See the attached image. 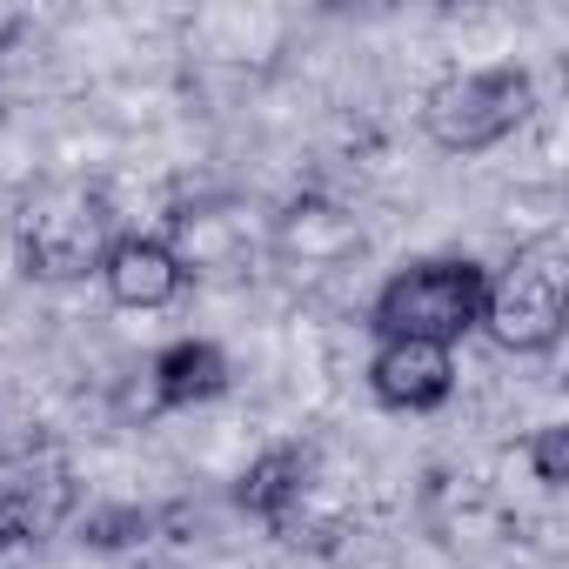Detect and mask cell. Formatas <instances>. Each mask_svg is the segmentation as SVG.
<instances>
[{
	"mask_svg": "<svg viewBox=\"0 0 569 569\" xmlns=\"http://www.w3.org/2000/svg\"><path fill=\"white\" fill-rule=\"evenodd\" d=\"M482 289H489V268L469 254H422L409 268H396L382 289L369 296L362 329L376 342H436L456 349L462 336L482 329Z\"/></svg>",
	"mask_w": 569,
	"mask_h": 569,
	"instance_id": "obj_1",
	"label": "cell"
},
{
	"mask_svg": "<svg viewBox=\"0 0 569 569\" xmlns=\"http://www.w3.org/2000/svg\"><path fill=\"white\" fill-rule=\"evenodd\" d=\"M569 322V248L562 234L522 241L502 274L482 289V336L502 356H549Z\"/></svg>",
	"mask_w": 569,
	"mask_h": 569,
	"instance_id": "obj_2",
	"label": "cell"
},
{
	"mask_svg": "<svg viewBox=\"0 0 569 569\" xmlns=\"http://www.w3.org/2000/svg\"><path fill=\"white\" fill-rule=\"evenodd\" d=\"M114 214L94 188L81 181H48L21 201V221H14V248H21V268L41 274V281H81V274H101L108 248H114Z\"/></svg>",
	"mask_w": 569,
	"mask_h": 569,
	"instance_id": "obj_3",
	"label": "cell"
},
{
	"mask_svg": "<svg viewBox=\"0 0 569 569\" xmlns=\"http://www.w3.org/2000/svg\"><path fill=\"white\" fill-rule=\"evenodd\" d=\"M536 114L529 68H462L422 94V128L442 154H482Z\"/></svg>",
	"mask_w": 569,
	"mask_h": 569,
	"instance_id": "obj_4",
	"label": "cell"
},
{
	"mask_svg": "<svg viewBox=\"0 0 569 569\" xmlns=\"http://www.w3.org/2000/svg\"><path fill=\"white\" fill-rule=\"evenodd\" d=\"M74 516V476L61 456H14L0 462V549L54 536Z\"/></svg>",
	"mask_w": 569,
	"mask_h": 569,
	"instance_id": "obj_5",
	"label": "cell"
},
{
	"mask_svg": "<svg viewBox=\"0 0 569 569\" xmlns=\"http://www.w3.org/2000/svg\"><path fill=\"white\" fill-rule=\"evenodd\" d=\"M101 289H108L114 309L154 316V309H168V302L188 289V261H181L174 241L141 234V228H121L114 248H108V261H101Z\"/></svg>",
	"mask_w": 569,
	"mask_h": 569,
	"instance_id": "obj_6",
	"label": "cell"
},
{
	"mask_svg": "<svg viewBox=\"0 0 569 569\" xmlns=\"http://www.w3.org/2000/svg\"><path fill=\"white\" fill-rule=\"evenodd\" d=\"M369 396L396 416H429L456 396V349L436 342H376L369 356Z\"/></svg>",
	"mask_w": 569,
	"mask_h": 569,
	"instance_id": "obj_7",
	"label": "cell"
},
{
	"mask_svg": "<svg viewBox=\"0 0 569 569\" xmlns=\"http://www.w3.org/2000/svg\"><path fill=\"white\" fill-rule=\"evenodd\" d=\"M309 482H316V449H302V442L261 449L241 469V482H234V509L254 516V522H268V529H289L296 509H302V496H309Z\"/></svg>",
	"mask_w": 569,
	"mask_h": 569,
	"instance_id": "obj_8",
	"label": "cell"
},
{
	"mask_svg": "<svg viewBox=\"0 0 569 569\" xmlns=\"http://www.w3.org/2000/svg\"><path fill=\"white\" fill-rule=\"evenodd\" d=\"M228 382H234V369H228L221 342H208V336H181V342H168V349L148 362V396H154V409H201V402L228 396Z\"/></svg>",
	"mask_w": 569,
	"mask_h": 569,
	"instance_id": "obj_9",
	"label": "cell"
},
{
	"mask_svg": "<svg viewBox=\"0 0 569 569\" xmlns=\"http://www.w3.org/2000/svg\"><path fill=\"white\" fill-rule=\"evenodd\" d=\"M529 469H536L542 489H562V482H569V429H562V422H542V429L529 436Z\"/></svg>",
	"mask_w": 569,
	"mask_h": 569,
	"instance_id": "obj_10",
	"label": "cell"
},
{
	"mask_svg": "<svg viewBox=\"0 0 569 569\" xmlns=\"http://www.w3.org/2000/svg\"><path fill=\"white\" fill-rule=\"evenodd\" d=\"M21 34H28V14H21V8H0V54H8Z\"/></svg>",
	"mask_w": 569,
	"mask_h": 569,
	"instance_id": "obj_11",
	"label": "cell"
}]
</instances>
